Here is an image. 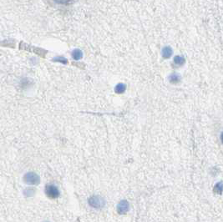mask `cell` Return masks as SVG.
<instances>
[{"label":"cell","mask_w":223,"mask_h":222,"mask_svg":"<svg viewBox=\"0 0 223 222\" xmlns=\"http://www.w3.org/2000/svg\"><path fill=\"white\" fill-rule=\"evenodd\" d=\"M171 54V49L170 48H165L163 49V55L165 57H169Z\"/></svg>","instance_id":"6da1fadb"},{"label":"cell","mask_w":223,"mask_h":222,"mask_svg":"<svg viewBox=\"0 0 223 222\" xmlns=\"http://www.w3.org/2000/svg\"><path fill=\"white\" fill-rule=\"evenodd\" d=\"M73 57H75V59H79L81 57V52L79 50H75L73 53Z\"/></svg>","instance_id":"7a4b0ae2"}]
</instances>
